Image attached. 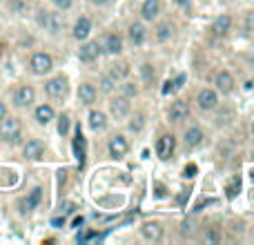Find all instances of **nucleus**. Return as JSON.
Segmentation results:
<instances>
[{
	"instance_id": "8",
	"label": "nucleus",
	"mask_w": 254,
	"mask_h": 245,
	"mask_svg": "<svg viewBox=\"0 0 254 245\" xmlns=\"http://www.w3.org/2000/svg\"><path fill=\"white\" fill-rule=\"evenodd\" d=\"M196 105H198V110H203V112H212L219 105V94H216L214 89H201L196 96Z\"/></svg>"
},
{
	"instance_id": "34",
	"label": "nucleus",
	"mask_w": 254,
	"mask_h": 245,
	"mask_svg": "<svg viewBox=\"0 0 254 245\" xmlns=\"http://www.w3.org/2000/svg\"><path fill=\"white\" fill-rule=\"evenodd\" d=\"M54 4H56V9H61V11H67V9L74 4V0H52Z\"/></svg>"
},
{
	"instance_id": "26",
	"label": "nucleus",
	"mask_w": 254,
	"mask_h": 245,
	"mask_svg": "<svg viewBox=\"0 0 254 245\" xmlns=\"http://www.w3.org/2000/svg\"><path fill=\"white\" fill-rule=\"evenodd\" d=\"M127 127H129L134 134H138V131L145 127V116L140 114V112H138V114H134V116L129 119V122H127Z\"/></svg>"
},
{
	"instance_id": "43",
	"label": "nucleus",
	"mask_w": 254,
	"mask_h": 245,
	"mask_svg": "<svg viewBox=\"0 0 254 245\" xmlns=\"http://www.w3.org/2000/svg\"><path fill=\"white\" fill-rule=\"evenodd\" d=\"M92 4H98V7H103V4H107V2H112V0H89Z\"/></svg>"
},
{
	"instance_id": "15",
	"label": "nucleus",
	"mask_w": 254,
	"mask_h": 245,
	"mask_svg": "<svg viewBox=\"0 0 254 245\" xmlns=\"http://www.w3.org/2000/svg\"><path fill=\"white\" fill-rule=\"evenodd\" d=\"M214 85H216V89H219L221 94H230L234 89V76L230 74L228 69H221L219 74H216V78H214Z\"/></svg>"
},
{
	"instance_id": "23",
	"label": "nucleus",
	"mask_w": 254,
	"mask_h": 245,
	"mask_svg": "<svg viewBox=\"0 0 254 245\" xmlns=\"http://www.w3.org/2000/svg\"><path fill=\"white\" fill-rule=\"evenodd\" d=\"M230 27H232V16H230V13H221V16L214 18V22H212V31H214L216 36H225L230 31Z\"/></svg>"
},
{
	"instance_id": "32",
	"label": "nucleus",
	"mask_w": 254,
	"mask_h": 245,
	"mask_svg": "<svg viewBox=\"0 0 254 245\" xmlns=\"http://www.w3.org/2000/svg\"><path fill=\"white\" fill-rule=\"evenodd\" d=\"M205 241H210V243H219V241H221L219 230H216V228H207V230H205Z\"/></svg>"
},
{
	"instance_id": "42",
	"label": "nucleus",
	"mask_w": 254,
	"mask_h": 245,
	"mask_svg": "<svg viewBox=\"0 0 254 245\" xmlns=\"http://www.w3.org/2000/svg\"><path fill=\"white\" fill-rule=\"evenodd\" d=\"M74 210H76V205H71V203H65V210H63V212H65V214H71Z\"/></svg>"
},
{
	"instance_id": "11",
	"label": "nucleus",
	"mask_w": 254,
	"mask_h": 245,
	"mask_svg": "<svg viewBox=\"0 0 254 245\" xmlns=\"http://www.w3.org/2000/svg\"><path fill=\"white\" fill-rule=\"evenodd\" d=\"M129 98H125V96H116V98H112L110 101V112H112V116H114L116 121H121V119H127L129 116Z\"/></svg>"
},
{
	"instance_id": "28",
	"label": "nucleus",
	"mask_w": 254,
	"mask_h": 245,
	"mask_svg": "<svg viewBox=\"0 0 254 245\" xmlns=\"http://www.w3.org/2000/svg\"><path fill=\"white\" fill-rule=\"evenodd\" d=\"M170 36H172V25H170V22H163V25H158V29H156V40H158V43H165V40H170Z\"/></svg>"
},
{
	"instance_id": "25",
	"label": "nucleus",
	"mask_w": 254,
	"mask_h": 245,
	"mask_svg": "<svg viewBox=\"0 0 254 245\" xmlns=\"http://www.w3.org/2000/svg\"><path fill=\"white\" fill-rule=\"evenodd\" d=\"M110 76L119 83V80H125L127 76H129V65L127 62H114V65L110 67Z\"/></svg>"
},
{
	"instance_id": "31",
	"label": "nucleus",
	"mask_w": 254,
	"mask_h": 245,
	"mask_svg": "<svg viewBox=\"0 0 254 245\" xmlns=\"http://www.w3.org/2000/svg\"><path fill=\"white\" fill-rule=\"evenodd\" d=\"M121 89H123V96L125 98H134L136 94H138V87H136L134 83H123V85H121Z\"/></svg>"
},
{
	"instance_id": "46",
	"label": "nucleus",
	"mask_w": 254,
	"mask_h": 245,
	"mask_svg": "<svg viewBox=\"0 0 254 245\" xmlns=\"http://www.w3.org/2000/svg\"><path fill=\"white\" fill-rule=\"evenodd\" d=\"M252 134H254V125H252Z\"/></svg>"
},
{
	"instance_id": "5",
	"label": "nucleus",
	"mask_w": 254,
	"mask_h": 245,
	"mask_svg": "<svg viewBox=\"0 0 254 245\" xmlns=\"http://www.w3.org/2000/svg\"><path fill=\"white\" fill-rule=\"evenodd\" d=\"M45 94H47L49 98H56V101L65 98L67 96V78L65 76H54V78H49L47 83H45Z\"/></svg>"
},
{
	"instance_id": "29",
	"label": "nucleus",
	"mask_w": 254,
	"mask_h": 245,
	"mask_svg": "<svg viewBox=\"0 0 254 245\" xmlns=\"http://www.w3.org/2000/svg\"><path fill=\"white\" fill-rule=\"evenodd\" d=\"M69 125H71V121H69V116H67V114L58 116V134H61V136L69 134Z\"/></svg>"
},
{
	"instance_id": "22",
	"label": "nucleus",
	"mask_w": 254,
	"mask_h": 245,
	"mask_svg": "<svg viewBox=\"0 0 254 245\" xmlns=\"http://www.w3.org/2000/svg\"><path fill=\"white\" fill-rule=\"evenodd\" d=\"M103 49H105L107 54H112V56H119V54L123 52V38H121L119 34H114V31H112V34H107Z\"/></svg>"
},
{
	"instance_id": "20",
	"label": "nucleus",
	"mask_w": 254,
	"mask_h": 245,
	"mask_svg": "<svg viewBox=\"0 0 254 245\" xmlns=\"http://www.w3.org/2000/svg\"><path fill=\"white\" fill-rule=\"evenodd\" d=\"M34 119L38 121V125H49V122L56 119V112H54L52 105L43 103V105H38V107L34 110Z\"/></svg>"
},
{
	"instance_id": "2",
	"label": "nucleus",
	"mask_w": 254,
	"mask_h": 245,
	"mask_svg": "<svg viewBox=\"0 0 254 245\" xmlns=\"http://www.w3.org/2000/svg\"><path fill=\"white\" fill-rule=\"evenodd\" d=\"M54 69V58L47 52H36L29 56V71L34 76H45Z\"/></svg>"
},
{
	"instance_id": "30",
	"label": "nucleus",
	"mask_w": 254,
	"mask_h": 245,
	"mask_svg": "<svg viewBox=\"0 0 254 245\" xmlns=\"http://www.w3.org/2000/svg\"><path fill=\"white\" fill-rule=\"evenodd\" d=\"M83 145H85L83 131L78 129V134H76V152H78V161H80V167L85 165V152H83Z\"/></svg>"
},
{
	"instance_id": "24",
	"label": "nucleus",
	"mask_w": 254,
	"mask_h": 245,
	"mask_svg": "<svg viewBox=\"0 0 254 245\" xmlns=\"http://www.w3.org/2000/svg\"><path fill=\"white\" fill-rule=\"evenodd\" d=\"M89 127H92L94 131H103V129H105V127H107L105 114H103V112H98V110L89 112Z\"/></svg>"
},
{
	"instance_id": "39",
	"label": "nucleus",
	"mask_w": 254,
	"mask_h": 245,
	"mask_svg": "<svg viewBox=\"0 0 254 245\" xmlns=\"http://www.w3.org/2000/svg\"><path fill=\"white\" fill-rule=\"evenodd\" d=\"M9 4H11L13 9H22V4H25V0H9Z\"/></svg>"
},
{
	"instance_id": "45",
	"label": "nucleus",
	"mask_w": 254,
	"mask_h": 245,
	"mask_svg": "<svg viewBox=\"0 0 254 245\" xmlns=\"http://www.w3.org/2000/svg\"><path fill=\"white\" fill-rule=\"evenodd\" d=\"M176 2H179L183 9H188V11H190V0H176Z\"/></svg>"
},
{
	"instance_id": "16",
	"label": "nucleus",
	"mask_w": 254,
	"mask_h": 245,
	"mask_svg": "<svg viewBox=\"0 0 254 245\" xmlns=\"http://www.w3.org/2000/svg\"><path fill=\"white\" fill-rule=\"evenodd\" d=\"M127 36H129L131 45H136V47H140V45L145 43V38H147V29H145L143 22H131L129 29H127Z\"/></svg>"
},
{
	"instance_id": "19",
	"label": "nucleus",
	"mask_w": 254,
	"mask_h": 245,
	"mask_svg": "<svg viewBox=\"0 0 254 245\" xmlns=\"http://www.w3.org/2000/svg\"><path fill=\"white\" fill-rule=\"evenodd\" d=\"M203 138H205V134H203L201 127H188L183 134L185 147H198V145L203 143Z\"/></svg>"
},
{
	"instance_id": "48",
	"label": "nucleus",
	"mask_w": 254,
	"mask_h": 245,
	"mask_svg": "<svg viewBox=\"0 0 254 245\" xmlns=\"http://www.w3.org/2000/svg\"><path fill=\"white\" fill-rule=\"evenodd\" d=\"M252 31H254V29H252Z\"/></svg>"
},
{
	"instance_id": "36",
	"label": "nucleus",
	"mask_w": 254,
	"mask_h": 245,
	"mask_svg": "<svg viewBox=\"0 0 254 245\" xmlns=\"http://www.w3.org/2000/svg\"><path fill=\"white\" fill-rule=\"evenodd\" d=\"M140 71H143V78H145V80L154 78V69H152V65H149V62H145V65L140 67Z\"/></svg>"
},
{
	"instance_id": "9",
	"label": "nucleus",
	"mask_w": 254,
	"mask_h": 245,
	"mask_svg": "<svg viewBox=\"0 0 254 245\" xmlns=\"http://www.w3.org/2000/svg\"><path fill=\"white\" fill-rule=\"evenodd\" d=\"M40 201H43V187H34L29 194H27V198H22V201L18 203L20 214H29L31 210H36V207L40 205Z\"/></svg>"
},
{
	"instance_id": "21",
	"label": "nucleus",
	"mask_w": 254,
	"mask_h": 245,
	"mask_svg": "<svg viewBox=\"0 0 254 245\" xmlns=\"http://www.w3.org/2000/svg\"><path fill=\"white\" fill-rule=\"evenodd\" d=\"M89 31H92V20H89L87 16H80L78 20H76V25H74V31H71V36H74L76 40H87Z\"/></svg>"
},
{
	"instance_id": "17",
	"label": "nucleus",
	"mask_w": 254,
	"mask_h": 245,
	"mask_svg": "<svg viewBox=\"0 0 254 245\" xmlns=\"http://www.w3.org/2000/svg\"><path fill=\"white\" fill-rule=\"evenodd\" d=\"M161 0H145L143 4H140V18L143 20H154V18H158V13H161Z\"/></svg>"
},
{
	"instance_id": "13",
	"label": "nucleus",
	"mask_w": 254,
	"mask_h": 245,
	"mask_svg": "<svg viewBox=\"0 0 254 245\" xmlns=\"http://www.w3.org/2000/svg\"><path fill=\"white\" fill-rule=\"evenodd\" d=\"M167 116H170L172 122H183V121H188V119H190V105H188L185 101L172 103V107H170V112H167Z\"/></svg>"
},
{
	"instance_id": "3",
	"label": "nucleus",
	"mask_w": 254,
	"mask_h": 245,
	"mask_svg": "<svg viewBox=\"0 0 254 245\" xmlns=\"http://www.w3.org/2000/svg\"><path fill=\"white\" fill-rule=\"evenodd\" d=\"M36 101V89L31 87V85H18L16 89H13L11 94V103L16 107H20V110H27V107H31Z\"/></svg>"
},
{
	"instance_id": "18",
	"label": "nucleus",
	"mask_w": 254,
	"mask_h": 245,
	"mask_svg": "<svg viewBox=\"0 0 254 245\" xmlns=\"http://www.w3.org/2000/svg\"><path fill=\"white\" fill-rule=\"evenodd\" d=\"M96 87H94L92 83H80L78 85V101L83 103V105H94L96 103Z\"/></svg>"
},
{
	"instance_id": "6",
	"label": "nucleus",
	"mask_w": 254,
	"mask_h": 245,
	"mask_svg": "<svg viewBox=\"0 0 254 245\" xmlns=\"http://www.w3.org/2000/svg\"><path fill=\"white\" fill-rule=\"evenodd\" d=\"M176 149V138L172 134H163L161 138L156 140V156L161 158V161H167V158L174 154Z\"/></svg>"
},
{
	"instance_id": "1",
	"label": "nucleus",
	"mask_w": 254,
	"mask_h": 245,
	"mask_svg": "<svg viewBox=\"0 0 254 245\" xmlns=\"http://www.w3.org/2000/svg\"><path fill=\"white\" fill-rule=\"evenodd\" d=\"M22 138V122L16 116H4L0 121V140L7 145H18Z\"/></svg>"
},
{
	"instance_id": "14",
	"label": "nucleus",
	"mask_w": 254,
	"mask_h": 245,
	"mask_svg": "<svg viewBox=\"0 0 254 245\" xmlns=\"http://www.w3.org/2000/svg\"><path fill=\"white\" fill-rule=\"evenodd\" d=\"M140 234H143L147 241H161L163 239V228L161 223H156V221H145L143 225H140Z\"/></svg>"
},
{
	"instance_id": "27",
	"label": "nucleus",
	"mask_w": 254,
	"mask_h": 245,
	"mask_svg": "<svg viewBox=\"0 0 254 245\" xmlns=\"http://www.w3.org/2000/svg\"><path fill=\"white\" fill-rule=\"evenodd\" d=\"M98 89H101L103 94H112V92H114V89H116V80L112 78L110 74H107V76H103V78H101V83H98Z\"/></svg>"
},
{
	"instance_id": "33",
	"label": "nucleus",
	"mask_w": 254,
	"mask_h": 245,
	"mask_svg": "<svg viewBox=\"0 0 254 245\" xmlns=\"http://www.w3.org/2000/svg\"><path fill=\"white\" fill-rule=\"evenodd\" d=\"M239 189H241V179H234V183L228 187V196H230V198H234V196L239 194Z\"/></svg>"
},
{
	"instance_id": "4",
	"label": "nucleus",
	"mask_w": 254,
	"mask_h": 245,
	"mask_svg": "<svg viewBox=\"0 0 254 245\" xmlns=\"http://www.w3.org/2000/svg\"><path fill=\"white\" fill-rule=\"evenodd\" d=\"M38 25L45 27V29L49 31V34H58V31L65 27V18H63V13L58 11H40L38 13Z\"/></svg>"
},
{
	"instance_id": "47",
	"label": "nucleus",
	"mask_w": 254,
	"mask_h": 245,
	"mask_svg": "<svg viewBox=\"0 0 254 245\" xmlns=\"http://www.w3.org/2000/svg\"><path fill=\"white\" fill-rule=\"evenodd\" d=\"M230 2H232V0H230Z\"/></svg>"
},
{
	"instance_id": "10",
	"label": "nucleus",
	"mask_w": 254,
	"mask_h": 245,
	"mask_svg": "<svg viewBox=\"0 0 254 245\" xmlns=\"http://www.w3.org/2000/svg\"><path fill=\"white\" fill-rule=\"evenodd\" d=\"M98 56H101V45H98L96 40H87V43L80 45V49H78L80 62H94Z\"/></svg>"
},
{
	"instance_id": "40",
	"label": "nucleus",
	"mask_w": 254,
	"mask_h": 245,
	"mask_svg": "<svg viewBox=\"0 0 254 245\" xmlns=\"http://www.w3.org/2000/svg\"><path fill=\"white\" fill-rule=\"evenodd\" d=\"M7 114H9V112H7V105H4V103L0 101V121H2V119H4V116H7Z\"/></svg>"
},
{
	"instance_id": "44",
	"label": "nucleus",
	"mask_w": 254,
	"mask_h": 245,
	"mask_svg": "<svg viewBox=\"0 0 254 245\" xmlns=\"http://www.w3.org/2000/svg\"><path fill=\"white\" fill-rule=\"evenodd\" d=\"M83 216H76V219H74V223H71V225H74V228H78V225H83Z\"/></svg>"
},
{
	"instance_id": "37",
	"label": "nucleus",
	"mask_w": 254,
	"mask_h": 245,
	"mask_svg": "<svg viewBox=\"0 0 254 245\" xmlns=\"http://www.w3.org/2000/svg\"><path fill=\"white\" fill-rule=\"evenodd\" d=\"M170 92H174V80H167L165 87H163V94H170Z\"/></svg>"
},
{
	"instance_id": "12",
	"label": "nucleus",
	"mask_w": 254,
	"mask_h": 245,
	"mask_svg": "<svg viewBox=\"0 0 254 245\" xmlns=\"http://www.w3.org/2000/svg\"><path fill=\"white\" fill-rule=\"evenodd\" d=\"M129 152V143L123 134H116L110 138V156L112 158H123L125 154Z\"/></svg>"
},
{
	"instance_id": "38",
	"label": "nucleus",
	"mask_w": 254,
	"mask_h": 245,
	"mask_svg": "<svg viewBox=\"0 0 254 245\" xmlns=\"http://www.w3.org/2000/svg\"><path fill=\"white\" fill-rule=\"evenodd\" d=\"M194 172H196V165H188V167H185V174L183 176H190V179H192Z\"/></svg>"
},
{
	"instance_id": "41",
	"label": "nucleus",
	"mask_w": 254,
	"mask_h": 245,
	"mask_svg": "<svg viewBox=\"0 0 254 245\" xmlns=\"http://www.w3.org/2000/svg\"><path fill=\"white\" fill-rule=\"evenodd\" d=\"M183 83H185V74H181L179 78L174 80V89H179V87H181V85H183Z\"/></svg>"
},
{
	"instance_id": "35",
	"label": "nucleus",
	"mask_w": 254,
	"mask_h": 245,
	"mask_svg": "<svg viewBox=\"0 0 254 245\" xmlns=\"http://www.w3.org/2000/svg\"><path fill=\"white\" fill-rule=\"evenodd\" d=\"M181 232H183L185 237H192V234H194V223H192V221H183V225H181Z\"/></svg>"
},
{
	"instance_id": "7",
	"label": "nucleus",
	"mask_w": 254,
	"mask_h": 245,
	"mask_svg": "<svg viewBox=\"0 0 254 245\" xmlns=\"http://www.w3.org/2000/svg\"><path fill=\"white\" fill-rule=\"evenodd\" d=\"M22 156L27 161H40L45 156V143L38 138H29L25 145H22Z\"/></svg>"
}]
</instances>
